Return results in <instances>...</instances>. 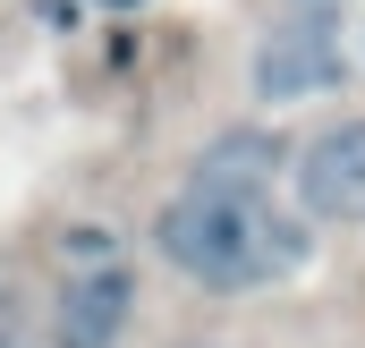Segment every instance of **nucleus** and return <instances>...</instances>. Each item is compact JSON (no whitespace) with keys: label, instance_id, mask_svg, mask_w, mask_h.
<instances>
[{"label":"nucleus","instance_id":"2","mask_svg":"<svg viewBox=\"0 0 365 348\" xmlns=\"http://www.w3.org/2000/svg\"><path fill=\"white\" fill-rule=\"evenodd\" d=\"M136 323V272L110 230L60 238V289H51V348H119Z\"/></svg>","mask_w":365,"mask_h":348},{"label":"nucleus","instance_id":"4","mask_svg":"<svg viewBox=\"0 0 365 348\" xmlns=\"http://www.w3.org/2000/svg\"><path fill=\"white\" fill-rule=\"evenodd\" d=\"M289 187H297L306 221H365V119H340L314 145H297Z\"/></svg>","mask_w":365,"mask_h":348},{"label":"nucleus","instance_id":"1","mask_svg":"<svg viewBox=\"0 0 365 348\" xmlns=\"http://www.w3.org/2000/svg\"><path fill=\"white\" fill-rule=\"evenodd\" d=\"M153 247L170 255V272H187L212 297H247L272 289L314 255V221L280 195H212V187H179L153 221Z\"/></svg>","mask_w":365,"mask_h":348},{"label":"nucleus","instance_id":"5","mask_svg":"<svg viewBox=\"0 0 365 348\" xmlns=\"http://www.w3.org/2000/svg\"><path fill=\"white\" fill-rule=\"evenodd\" d=\"M280 170H289V145H280V136H264V128H221V136L195 153L187 187H212V195H272Z\"/></svg>","mask_w":365,"mask_h":348},{"label":"nucleus","instance_id":"3","mask_svg":"<svg viewBox=\"0 0 365 348\" xmlns=\"http://www.w3.org/2000/svg\"><path fill=\"white\" fill-rule=\"evenodd\" d=\"M340 17L323 0H306L297 17H280L272 34L255 43V93L264 102H297V93H331L340 86Z\"/></svg>","mask_w":365,"mask_h":348},{"label":"nucleus","instance_id":"6","mask_svg":"<svg viewBox=\"0 0 365 348\" xmlns=\"http://www.w3.org/2000/svg\"><path fill=\"white\" fill-rule=\"evenodd\" d=\"M26 340V306H17V289L0 280V348H17Z\"/></svg>","mask_w":365,"mask_h":348},{"label":"nucleus","instance_id":"8","mask_svg":"<svg viewBox=\"0 0 365 348\" xmlns=\"http://www.w3.org/2000/svg\"><path fill=\"white\" fill-rule=\"evenodd\" d=\"M179 348H204V340H179Z\"/></svg>","mask_w":365,"mask_h":348},{"label":"nucleus","instance_id":"7","mask_svg":"<svg viewBox=\"0 0 365 348\" xmlns=\"http://www.w3.org/2000/svg\"><path fill=\"white\" fill-rule=\"evenodd\" d=\"M102 9H136V0H102Z\"/></svg>","mask_w":365,"mask_h":348}]
</instances>
